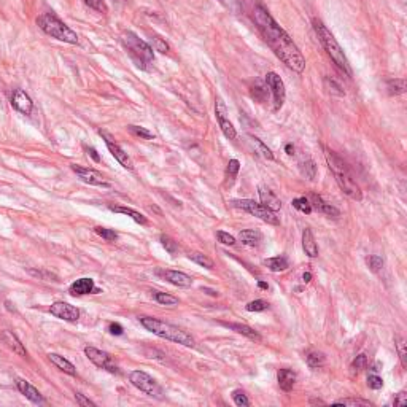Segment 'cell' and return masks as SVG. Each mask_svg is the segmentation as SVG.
I'll use <instances>...</instances> for the list:
<instances>
[{"instance_id": "obj_1", "label": "cell", "mask_w": 407, "mask_h": 407, "mask_svg": "<svg viewBox=\"0 0 407 407\" xmlns=\"http://www.w3.org/2000/svg\"><path fill=\"white\" fill-rule=\"evenodd\" d=\"M255 23L260 29L261 35L264 37V40L268 42V45L272 48V51L275 53V56L286 64L291 70L302 73L306 69V59L299 51V48L296 46V43L291 40V37L288 35L282 27H280L275 19L271 16V13L261 5L255 6L253 11Z\"/></svg>"}, {"instance_id": "obj_2", "label": "cell", "mask_w": 407, "mask_h": 407, "mask_svg": "<svg viewBox=\"0 0 407 407\" xmlns=\"http://www.w3.org/2000/svg\"><path fill=\"white\" fill-rule=\"evenodd\" d=\"M324 158H326L328 166L332 170V174H334V179L339 184V188L344 191V194H347L350 199H353V201H361L362 199L361 188L358 186V183L355 181L353 174L350 167L347 166V162L326 146H324Z\"/></svg>"}, {"instance_id": "obj_3", "label": "cell", "mask_w": 407, "mask_h": 407, "mask_svg": "<svg viewBox=\"0 0 407 407\" xmlns=\"http://www.w3.org/2000/svg\"><path fill=\"white\" fill-rule=\"evenodd\" d=\"M138 321L142 323V326L153 332L154 336L158 337H162L166 340H172L175 344H180V345H184V347H194V337H192L189 332L180 329L179 326H174V324L170 323H166V321H161L158 318H153V317H140Z\"/></svg>"}, {"instance_id": "obj_4", "label": "cell", "mask_w": 407, "mask_h": 407, "mask_svg": "<svg viewBox=\"0 0 407 407\" xmlns=\"http://www.w3.org/2000/svg\"><path fill=\"white\" fill-rule=\"evenodd\" d=\"M312 24H314V29H315V32L318 35V40L321 42V45H323L324 49H326L328 56L332 59V61H334V64L345 73V75L352 77V69H350L349 59H347V56L344 54V49L340 48L337 40L334 39V35L328 31V27L324 26L321 21L314 19Z\"/></svg>"}, {"instance_id": "obj_5", "label": "cell", "mask_w": 407, "mask_h": 407, "mask_svg": "<svg viewBox=\"0 0 407 407\" xmlns=\"http://www.w3.org/2000/svg\"><path fill=\"white\" fill-rule=\"evenodd\" d=\"M37 24L40 26V29L46 35L53 37L56 40L70 43V45H77L78 43V35L67 24H64L61 19L56 18L54 14H42V16L37 18Z\"/></svg>"}, {"instance_id": "obj_6", "label": "cell", "mask_w": 407, "mask_h": 407, "mask_svg": "<svg viewBox=\"0 0 407 407\" xmlns=\"http://www.w3.org/2000/svg\"><path fill=\"white\" fill-rule=\"evenodd\" d=\"M121 40L138 67L146 69V64H150L153 61V48L148 45L146 42L140 40L134 32H129V31L121 35Z\"/></svg>"}, {"instance_id": "obj_7", "label": "cell", "mask_w": 407, "mask_h": 407, "mask_svg": "<svg viewBox=\"0 0 407 407\" xmlns=\"http://www.w3.org/2000/svg\"><path fill=\"white\" fill-rule=\"evenodd\" d=\"M231 204H232L234 207H237V209H242V210L248 212L250 215H253V217H256V218L263 220L264 223H268V225L277 226V225L280 223V220H278V217L275 215V212H272L271 209H268V207H264L263 204H258V202H255V201H251V199L232 201Z\"/></svg>"}, {"instance_id": "obj_8", "label": "cell", "mask_w": 407, "mask_h": 407, "mask_svg": "<svg viewBox=\"0 0 407 407\" xmlns=\"http://www.w3.org/2000/svg\"><path fill=\"white\" fill-rule=\"evenodd\" d=\"M129 379H131V383L134 385L136 388H138L140 391H143V393L150 395L153 398H161V395H162L161 387L158 385V382L154 380L151 375H148L146 372L132 371Z\"/></svg>"}, {"instance_id": "obj_9", "label": "cell", "mask_w": 407, "mask_h": 407, "mask_svg": "<svg viewBox=\"0 0 407 407\" xmlns=\"http://www.w3.org/2000/svg\"><path fill=\"white\" fill-rule=\"evenodd\" d=\"M266 86L269 88L273 97V110H280L285 103V97H286V91H285V85L283 80L280 78L275 72H269L266 75Z\"/></svg>"}, {"instance_id": "obj_10", "label": "cell", "mask_w": 407, "mask_h": 407, "mask_svg": "<svg viewBox=\"0 0 407 407\" xmlns=\"http://www.w3.org/2000/svg\"><path fill=\"white\" fill-rule=\"evenodd\" d=\"M99 134L105 138V145H107V148H108V151L113 154V158L120 162V164L124 167V169H128V170H132L134 169V162H132V159L129 158V154L126 153L123 148L118 145L115 140H113V137L110 136V134H107L105 131H99Z\"/></svg>"}, {"instance_id": "obj_11", "label": "cell", "mask_w": 407, "mask_h": 407, "mask_svg": "<svg viewBox=\"0 0 407 407\" xmlns=\"http://www.w3.org/2000/svg\"><path fill=\"white\" fill-rule=\"evenodd\" d=\"M85 355L97 367L105 369V371H108V372L118 374V367L112 362V357H110L107 352H102L99 349H95V347H90V345H88V347H85Z\"/></svg>"}, {"instance_id": "obj_12", "label": "cell", "mask_w": 407, "mask_h": 407, "mask_svg": "<svg viewBox=\"0 0 407 407\" xmlns=\"http://www.w3.org/2000/svg\"><path fill=\"white\" fill-rule=\"evenodd\" d=\"M70 167H72L73 172L78 175V179L81 181H85L88 184H92V186H103V188L110 186V183L105 180V177H103L100 172H97V170L81 167V166H77V164H72Z\"/></svg>"}, {"instance_id": "obj_13", "label": "cell", "mask_w": 407, "mask_h": 407, "mask_svg": "<svg viewBox=\"0 0 407 407\" xmlns=\"http://www.w3.org/2000/svg\"><path fill=\"white\" fill-rule=\"evenodd\" d=\"M215 113H217V120H218V124H220V129L225 134V137L229 138V140H234L235 137H237V132H235V128L232 126V123L229 121V118H227L226 103L221 100L220 97L217 99V103H215Z\"/></svg>"}, {"instance_id": "obj_14", "label": "cell", "mask_w": 407, "mask_h": 407, "mask_svg": "<svg viewBox=\"0 0 407 407\" xmlns=\"http://www.w3.org/2000/svg\"><path fill=\"white\" fill-rule=\"evenodd\" d=\"M49 312L56 318H61V320L70 321V323L77 321L80 318V310L75 306L69 304V302H62V301L54 302V304L49 307Z\"/></svg>"}, {"instance_id": "obj_15", "label": "cell", "mask_w": 407, "mask_h": 407, "mask_svg": "<svg viewBox=\"0 0 407 407\" xmlns=\"http://www.w3.org/2000/svg\"><path fill=\"white\" fill-rule=\"evenodd\" d=\"M11 105L23 115H31L34 108V102L23 90H14L11 94Z\"/></svg>"}, {"instance_id": "obj_16", "label": "cell", "mask_w": 407, "mask_h": 407, "mask_svg": "<svg viewBox=\"0 0 407 407\" xmlns=\"http://www.w3.org/2000/svg\"><path fill=\"white\" fill-rule=\"evenodd\" d=\"M0 340H2V344H5L6 349H10L13 353H16L18 357H21V358L27 357V352L24 349V345L21 344V340L14 336L11 331H2L0 332Z\"/></svg>"}, {"instance_id": "obj_17", "label": "cell", "mask_w": 407, "mask_h": 407, "mask_svg": "<svg viewBox=\"0 0 407 407\" xmlns=\"http://www.w3.org/2000/svg\"><path fill=\"white\" fill-rule=\"evenodd\" d=\"M307 199H309L310 205H312V209L318 210L320 213H324V215H328V217H331V218H337V217H340V212L336 209V207H334V205H331V204H328V202H324L320 196L312 194V196L307 197Z\"/></svg>"}, {"instance_id": "obj_18", "label": "cell", "mask_w": 407, "mask_h": 407, "mask_svg": "<svg viewBox=\"0 0 407 407\" xmlns=\"http://www.w3.org/2000/svg\"><path fill=\"white\" fill-rule=\"evenodd\" d=\"M94 291H99L97 288L94 286V280L92 278H78L75 280L70 286H69V293L73 296H83V294H90Z\"/></svg>"}, {"instance_id": "obj_19", "label": "cell", "mask_w": 407, "mask_h": 407, "mask_svg": "<svg viewBox=\"0 0 407 407\" xmlns=\"http://www.w3.org/2000/svg\"><path fill=\"white\" fill-rule=\"evenodd\" d=\"M16 387L18 390L23 393L29 401H32L34 404H43V398L40 395V391L37 390L34 385H31L27 380H23V379H18L16 380Z\"/></svg>"}, {"instance_id": "obj_20", "label": "cell", "mask_w": 407, "mask_h": 407, "mask_svg": "<svg viewBox=\"0 0 407 407\" xmlns=\"http://www.w3.org/2000/svg\"><path fill=\"white\" fill-rule=\"evenodd\" d=\"M260 199H261V204L264 207H268V209H271L272 212H277L282 209V201L273 194V192L269 189V188H266V186H260Z\"/></svg>"}, {"instance_id": "obj_21", "label": "cell", "mask_w": 407, "mask_h": 407, "mask_svg": "<svg viewBox=\"0 0 407 407\" xmlns=\"http://www.w3.org/2000/svg\"><path fill=\"white\" fill-rule=\"evenodd\" d=\"M162 277H164L169 283H172L175 286H180V288H188L192 285V280L189 275L183 272H179V271H164L162 272Z\"/></svg>"}, {"instance_id": "obj_22", "label": "cell", "mask_w": 407, "mask_h": 407, "mask_svg": "<svg viewBox=\"0 0 407 407\" xmlns=\"http://www.w3.org/2000/svg\"><path fill=\"white\" fill-rule=\"evenodd\" d=\"M302 248H304L306 255L309 258H317L318 256V245L315 242V235L312 232V229L306 227L302 231Z\"/></svg>"}, {"instance_id": "obj_23", "label": "cell", "mask_w": 407, "mask_h": 407, "mask_svg": "<svg viewBox=\"0 0 407 407\" xmlns=\"http://www.w3.org/2000/svg\"><path fill=\"white\" fill-rule=\"evenodd\" d=\"M48 360H49L51 362H53V364H54L57 369H61L62 372L69 374V375H75V374H77L75 366H73L69 360H65L64 357H61V355H57V353H49V355H48Z\"/></svg>"}, {"instance_id": "obj_24", "label": "cell", "mask_w": 407, "mask_h": 407, "mask_svg": "<svg viewBox=\"0 0 407 407\" xmlns=\"http://www.w3.org/2000/svg\"><path fill=\"white\" fill-rule=\"evenodd\" d=\"M277 380L280 388L283 391H291L294 383H296V374L291 371V369H280L277 374Z\"/></svg>"}, {"instance_id": "obj_25", "label": "cell", "mask_w": 407, "mask_h": 407, "mask_svg": "<svg viewBox=\"0 0 407 407\" xmlns=\"http://www.w3.org/2000/svg\"><path fill=\"white\" fill-rule=\"evenodd\" d=\"M239 239L248 247L260 245V242L263 240V234L258 231V229H243L239 234Z\"/></svg>"}, {"instance_id": "obj_26", "label": "cell", "mask_w": 407, "mask_h": 407, "mask_svg": "<svg viewBox=\"0 0 407 407\" xmlns=\"http://www.w3.org/2000/svg\"><path fill=\"white\" fill-rule=\"evenodd\" d=\"M226 326H227V328H231V329H232V331H235V332H239V334H242V336L248 337L250 340H255V342H260V340H261V336L258 334V332H256L253 328L247 326V324H240V323H227Z\"/></svg>"}, {"instance_id": "obj_27", "label": "cell", "mask_w": 407, "mask_h": 407, "mask_svg": "<svg viewBox=\"0 0 407 407\" xmlns=\"http://www.w3.org/2000/svg\"><path fill=\"white\" fill-rule=\"evenodd\" d=\"M263 264L268 268L269 271L272 272H282L285 269H288V266H290V263H288V260L285 256H273V258H268V260H264Z\"/></svg>"}, {"instance_id": "obj_28", "label": "cell", "mask_w": 407, "mask_h": 407, "mask_svg": "<svg viewBox=\"0 0 407 407\" xmlns=\"http://www.w3.org/2000/svg\"><path fill=\"white\" fill-rule=\"evenodd\" d=\"M110 210L112 212H115V213H123V215H128V217H131L132 220L136 221V223H138V225H146V218L142 215V213H138V212H136V210H132V209H129V207H115V205H110L108 207Z\"/></svg>"}, {"instance_id": "obj_29", "label": "cell", "mask_w": 407, "mask_h": 407, "mask_svg": "<svg viewBox=\"0 0 407 407\" xmlns=\"http://www.w3.org/2000/svg\"><path fill=\"white\" fill-rule=\"evenodd\" d=\"M324 361H326L324 355L321 352H318V350H309L306 353V362L309 364V367H312V369L321 367L324 364Z\"/></svg>"}, {"instance_id": "obj_30", "label": "cell", "mask_w": 407, "mask_h": 407, "mask_svg": "<svg viewBox=\"0 0 407 407\" xmlns=\"http://www.w3.org/2000/svg\"><path fill=\"white\" fill-rule=\"evenodd\" d=\"M387 91L390 95H399L406 92V80L404 78H393L387 81Z\"/></svg>"}, {"instance_id": "obj_31", "label": "cell", "mask_w": 407, "mask_h": 407, "mask_svg": "<svg viewBox=\"0 0 407 407\" xmlns=\"http://www.w3.org/2000/svg\"><path fill=\"white\" fill-rule=\"evenodd\" d=\"M153 296H154V299H156V302H159V304H162V306H177L180 302L179 298H175V296L167 294V293L154 291Z\"/></svg>"}, {"instance_id": "obj_32", "label": "cell", "mask_w": 407, "mask_h": 407, "mask_svg": "<svg viewBox=\"0 0 407 407\" xmlns=\"http://www.w3.org/2000/svg\"><path fill=\"white\" fill-rule=\"evenodd\" d=\"M301 172L302 175L306 177V179L309 180H314L315 179V175H317V166H315V162L312 159H309L306 162H301Z\"/></svg>"}, {"instance_id": "obj_33", "label": "cell", "mask_w": 407, "mask_h": 407, "mask_svg": "<svg viewBox=\"0 0 407 407\" xmlns=\"http://www.w3.org/2000/svg\"><path fill=\"white\" fill-rule=\"evenodd\" d=\"M293 207L296 210H299V212H302V213H312V205H310V202H309V199L307 197H296V199H293Z\"/></svg>"}, {"instance_id": "obj_34", "label": "cell", "mask_w": 407, "mask_h": 407, "mask_svg": "<svg viewBox=\"0 0 407 407\" xmlns=\"http://www.w3.org/2000/svg\"><path fill=\"white\" fill-rule=\"evenodd\" d=\"M189 260L194 261L199 266H202V268H205V269H212L213 268V261L210 260L209 256H205L202 253H191L189 255Z\"/></svg>"}, {"instance_id": "obj_35", "label": "cell", "mask_w": 407, "mask_h": 407, "mask_svg": "<svg viewBox=\"0 0 407 407\" xmlns=\"http://www.w3.org/2000/svg\"><path fill=\"white\" fill-rule=\"evenodd\" d=\"M250 140L255 143V146L258 148V151H260V153L263 154V158L269 159V161H273V153H272V151L269 150V148L261 142L260 138H258V137H253V136H250Z\"/></svg>"}, {"instance_id": "obj_36", "label": "cell", "mask_w": 407, "mask_h": 407, "mask_svg": "<svg viewBox=\"0 0 407 407\" xmlns=\"http://www.w3.org/2000/svg\"><path fill=\"white\" fill-rule=\"evenodd\" d=\"M396 350H398L403 367H407V345H406V340L403 337H396Z\"/></svg>"}, {"instance_id": "obj_37", "label": "cell", "mask_w": 407, "mask_h": 407, "mask_svg": "<svg viewBox=\"0 0 407 407\" xmlns=\"http://www.w3.org/2000/svg\"><path fill=\"white\" fill-rule=\"evenodd\" d=\"M334 404H340V406H364L369 407L371 403L366 401V399H360V398H344V399H336Z\"/></svg>"}, {"instance_id": "obj_38", "label": "cell", "mask_w": 407, "mask_h": 407, "mask_svg": "<svg viewBox=\"0 0 407 407\" xmlns=\"http://www.w3.org/2000/svg\"><path fill=\"white\" fill-rule=\"evenodd\" d=\"M245 309L248 312H264V310L269 309V304H268V301H264V299H256V301L248 302Z\"/></svg>"}, {"instance_id": "obj_39", "label": "cell", "mask_w": 407, "mask_h": 407, "mask_svg": "<svg viewBox=\"0 0 407 407\" xmlns=\"http://www.w3.org/2000/svg\"><path fill=\"white\" fill-rule=\"evenodd\" d=\"M159 240L162 243V247H164L170 255H175L177 251H179V245H177V242L172 237H169V235L162 234L161 237H159Z\"/></svg>"}, {"instance_id": "obj_40", "label": "cell", "mask_w": 407, "mask_h": 407, "mask_svg": "<svg viewBox=\"0 0 407 407\" xmlns=\"http://www.w3.org/2000/svg\"><path fill=\"white\" fill-rule=\"evenodd\" d=\"M94 231H95V234L100 235V237L105 239L107 242H115L118 239V234L113 231V229H107V227L97 226V227H94Z\"/></svg>"}, {"instance_id": "obj_41", "label": "cell", "mask_w": 407, "mask_h": 407, "mask_svg": "<svg viewBox=\"0 0 407 407\" xmlns=\"http://www.w3.org/2000/svg\"><path fill=\"white\" fill-rule=\"evenodd\" d=\"M83 2L97 13H108V6L105 0H83Z\"/></svg>"}, {"instance_id": "obj_42", "label": "cell", "mask_w": 407, "mask_h": 407, "mask_svg": "<svg viewBox=\"0 0 407 407\" xmlns=\"http://www.w3.org/2000/svg\"><path fill=\"white\" fill-rule=\"evenodd\" d=\"M128 129H129L131 134H134V136H137V137H140V138L151 140V138L154 137L150 131L145 129V128H140V126H128Z\"/></svg>"}, {"instance_id": "obj_43", "label": "cell", "mask_w": 407, "mask_h": 407, "mask_svg": "<svg viewBox=\"0 0 407 407\" xmlns=\"http://www.w3.org/2000/svg\"><path fill=\"white\" fill-rule=\"evenodd\" d=\"M151 43H153V48L156 51H159V53H162V54L169 53V45H167V42L164 39L154 35V37H151Z\"/></svg>"}, {"instance_id": "obj_44", "label": "cell", "mask_w": 407, "mask_h": 407, "mask_svg": "<svg viewBox=\"0 0 407 407\" xmlns=\"http://www.w3.org/2000/svg\"><path fill=\"white\" fill-rule=\"evenodd\" d=\"M324 83H326V86L329 88V92H332V94H337V95H344V94H345L344 88L340 86L334 78H329V77H326V78H324Z\"/></svg>"}, {"instance_id": "obj_45", "label": "cell", "mask_w": 407, "mask_h": 407, "mask_svg": "<svg viewBox=\"0 0 407 407\" xmlns=\"http://www.w3.org/2000/svg\"><path fill=\"white\" fill-rule=\"evenodd\" d=\"M367 266L371 268V271L377 272V271H380L383 268V260L379 256V255H371V256H367V260H366Z\"/></svg>"}, {"instance_id": "obj_46", "label": "cell", "mask_w": 407, "mask_h": 407, "mask_svg": "<svg viewBox=\"0 0 407 407\" xmlns=\"http://www.w3.org/2000/svg\"><path fill=\"white\" fill-rule=\"evenodd\" d=\"M366 366H367L366 355H358V357L355 358L353 362H352V371L353 372H360V371H362V369H366Z\"/></svg>"}, {"instance_id": "obj_47", "label": "cell", "mask_w": 407, "mask_h": 407, "mask_svg": "<svg viewBox=\"0 0 407 407\" xmlns=\"http://www.w3.org/2000/svg\"><path fill=\"white\" fill-rule=\"evenodd\" d=\"M232 399H234L235 406H239V407H247V406H250L248 398H247V395L243 393L242 390H235L234 393H232Z\"/></svg>"}, {"instance_id": "obj_48", "label": "cell", "mask_w": 407, "mask_h": 407, "mask_svg": "<svg viewBox=\"0 0 407 407\" xmlns=\"http://www.w3.org/2000/svg\"><path fill=\"white\" fill-rule=\"evenodd\" d=\"M239 170H240V162L237 159H231V161H229L226 172H227V177H231V180H234L235 177H237Z\"/></svg>"}, {"instance_id": "obj_49", "label": "cell", "mask_w": 407, "mask_h": 407, "mask_svg": "<svg viewBox=\"0 0 407 407\" xmlns=\"http://www.w3.org/2000/svg\"><path fill=\"white\" fill-rule=\"evenodd\" d=\"M266 88H268V86H264L263 83H260V81H258L256 86H253V91H251L253 97L263 102L266 99Z\"/></svg>"}, {"instance_id": "obj_50", "label": "cell", "mask_w": 407, "mask_h": 407, "mask_svg": "<svg viewBox=\"0 0 407 407\" xmlns=\"http://www.w3.org/2000/svg\"><path fill=\"white\" fill-rule=\"evenodd\" d=\"M217 237H218V240L223 243V245H234L235 243V239H234V235H231V234H227V232H225V231H218L217 232Z\"/></svg>"}, {"instance_id": "obj_51", "label": "cell", "mask_w": 407, "mask_h": 407, "mask_svg": "<svg viewBox=\"0 0 407 407\" xmlns=\"http://www.w3.org/2000/svg\"><path fill=\"white\" fill-rule=\"evenodd\" d=\"M367 385H369V388H372V390H380L383 387V380L379 375L371 374L367 377Z\"/></svg>"}, {"instance_id": "obj_52", "label": "cell", "mask_w": 407, "mask_h": 407, "mask_svg": "<svg viewBox=\"0 0 407 407\" xmlns=\"http://www.w3.org/2000/svg\"><path fill=\"white\" fill-rule=\"evenodd\" d=\"M75 399H77V403L80 406H83V407H95V403H92L91 399H88L85 395H81V393H75Z\"/></svg>"}, {"instance_id": "obj_53", "label": "cell", "mask_w": 407, "mask_h": 407, "mask_svg": "<svg viewBox=\"0 0 407 407\" xmlns=\"http://www.w3.org/2000/svg\"><path fill=\"white\" fill-rule=\"evenodd\" d=\"M407 404V393L406 391H399L396 398L393 399V406H406Z\"/></svg>"}, {"instance_id": "obj_54", "label": "cell", "mask_w": 407, "mask_h": 407, "mask_svg": "<svg viewBox=\"0 0 407 407\" xmlns=\"http://www.w3.org/2000/svg\"><path fill=\"white\" fill-rule=\"evenodd\" d=\"M110 332L115 336H121L123 334V328H121V324H118V323H112L110 324Z\"/></svg>"}, {"instance_id": "obj_55", "label": "cell", "mask_w": 407, "mask_h": 407, "mask_svg": "<svg viewBox=\"0 0 407 407\" xmlns=\"http://www.w3.org/2000/svg\"><path fill=\"white\" fill-rule=\"evenodd\" d=\"M86 151H88V154H90V156H91L95 162H99V161H100V156L97 154V151L94 150V148H88V146H86Z\"/></svg>"}, {"instance_id": "obj_56", "label": "cell", "mask_w": 407, "mask_h": 407, "mask_svg": "<svg viewBox=\"0 0 407 407\" xmlns=\"http://www.w3.org/2000/svg\"><path fill=\"white\" fill-rule=\"evenodd\" d=\"M310 278H312V273H310V272H306L304 275H302V280H304L306 283H309V282H310Z\"/></svg>"}, {"instance_id": "obj_57", "label": "cell", "mask_w": 407, "mask_h": 407, "mask_svg": "<svg viewBox=\"0 0 407 407\" xmlns=\"http://www.w3.org/2000/svg\"><path fill=\"white\" fill-rule=\"evenodd\" d=\"M285 150H286L288 154H293V153H294V146H293V145H286V146H285Z\"/></svg>"}, {"instance_id": "obj_58", "label": "cell", "mask_w": 407, "mask_h": 407, "mask_svg": "<svg viewBox=\"0 0 407 407\" xmlns=\"http://www.w3.org/2000/svg\"><path fill=\"white\" fill-rule=\"evenodd\" d=\"M204 291H207L209 294H212V296H218V291H215V290H209V288H202Z\"/></svg>"}, {"instance_id": "obj_59", "label": "cell", "mask_w": 407, "mask_h": 407, "mask_svg": "<svg viewBox=\"0 0 407 407\" xmlns=\"http://www.w3.org/2000/svg\"><path fill=\"white\" fill-rule=\"evenodd\" d=\"M310 404H321V406H323L324 403L320 401V399H312V401H310Z\"/></svg>"}, {"instance_id": "obj_60", "label": "cell", "mask_w": 407, "mask_h": 407, "mask_svg": "<svg viewBox=\"0 0 407 407\" xmlns=\"http://www.w3.org/2000/svg\"><path fill=\"white\" fill-rule=\"evenodd\" d=\"M260 288H263V290H268V283H264V282H260Z\"/></svg>"}, {"instance_id": "obj_61", "label": "cell", "mask_w": 407, "mask_h": 407, "mask_svg": "<svg viewBox=\"0 0 407 407\" xmlns=\"http://www.w3.org/2000/svg\"><path fill=\"white\" fill-rule=\"evenodd\" d=\"M6 307H8L10 310H14V307H11V304H10V302H6Z\"/></svg>"}]
</instances>
